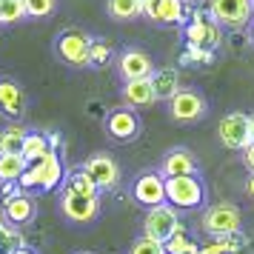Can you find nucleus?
<instances>
[{
    "mask_svg": "<svg viewBox=\"0 0 254 254\" xmlns=\"http://www.w3.org/2000/svg\"><path fill=\"white\" fill-rule=\"evenodd\" d=\"M117 66V77L123 83H131V80H146V77H151L154 74V60H151V55L146 52V49L140 46H126L120 55H117L115 60Z\"/></svg>",
    "mask_w": 254,
    "mask_h": 254,
    "instance_id": "11",
    "label": "nucleus"
},
{
    "mask_svg": "<svg viewBox=\"0 0 254 254\" xmlns=\"http://www.w3.org/2000/svg\"><path fill=\"white\" fill-rule=\"evenodd\" d=\"M6 229H9V223H6V220L0 217V234H3V231H6Z\"/></svg>",
    "mask_w": 254,
    "mask_h": 254,
    "instance_id": "38",
    "label": "nucleus"
},
{
    "mask_svg": "<svg viewBox=\"0 0 254 254\" xmlns=\"http://www.w3.org/2000/svg\"><path fill=\"white\" fill-rule=\"evenodd\" d=\"M80 169L92 177L94 186H97L100 191H115L117 186H120V180H123L120 163H117L109 151H94V154H89V157L80 163Z\"/></svg>",
    "mask_w": 254,
    "mask_h": 254,
    "instance_id": "9",
    "label": "nucleus"
},
{
    "mask_svg": "<svg viewBox=\"0 0 254 254\" xmlns=\"http://www.w3.org/2000/svg\"><path fill=\"white\" fill-rule=\"evenodd\" d=\"M240 160H243V166H246V172L254 174V143H249V146L240 151Z\"/></svg>",
    "mask_w": 254,
    "mask_h": 254,
    "instance_id": "33",
    "label": "nucleus"
},
{
    "mask_svg": "<svg viewBox=\"0 0 254 254\" xmlns=\"http://www.w3.org/2000/svg\"><path fill=\"white\" fill-rule=\"evenodd\" d=\"M151 86H154V94H157V103H169L174 94L183 89V86H180V69H174V66H160V69H154Z\"/></svg>",
    "mask_w": 254,
    "mask_h": 254,
    "instance_id": "20",
    "label": "nucleus"
},
{
    "mask_svg": "<svg viewBox=\"0 0 254 254\" xmlns=\"http://www.w3.org/2000/svg\"><path fill=\"white\" fill-rule=\"evenodd\" d=\"M106 12L117 23H128L134 17H143V0H106Z\"/></svg>",
    "mask_w": 254,
    "mask_h": 254,
    "instance_id": "22",
    "label": "nucleus"
},
{
    "mask_svg": "<svg viewBox=\"0 0 254 254\" xmlns=\"http://www.w3.org/2000/svg\"><path fill=\"white\" fill-rule=\"evenodd\" d=\"M220 146L229 151H243L252 143V128H249V115L246 112H229L217 123Z\"/></svg>",
    "mask_w": 254,
    "mask_h": 254,
    "instance_id": "12",
    "label": "nucleus"
},
{
    "mask_svg": "<svg viewBox=\"0 0 254 254\" xmlns=\"http://www.w3.org/2000/svg\"><path fill=\"white\" fill-rule=\"evenodd\" d=\"M94 35L80 26H66L55 35V55L69 69H89V52H92Z\"/></svg>",
    "mask_w": 254,
    "mask_h": 254,
    "instance_id": "1",
    "label": "nucleus"
},
{
    "mask_svg": "<svg viewBox=\"0 0 254 254\" xmlns=\"http://www.w3.org/2000/svg\"><path fill=\"white\" fill-rule=\"evenodd\" d=\"M60 206V217L71 223V226H89L100 217V197H80V194H60L58 200Z\"/></svg>",
    "mask_w": 254,
    "mask_h": 254,
    "instance_id": "13",
    "label": "nucleus"
},
{
    "mask_svg": "<svg viewBox=\"0 0 254 254\" xmlns=\"http://www.w3.org/2000/svg\"><path fill=\"white\" fill-rule=\"evenodd\" d=\"M157 172L169 180V177H189V174H203L200 169V160H197V154L191 149H186V146H174L169 149L166 154L160 157V166H157Z\"/></svg>",
    "mask_w": 254,
    "mask_h": 254,
    "instance_id": "16",
    "label": "nucleus"
},
{
    "mask_svg": "<svg viewBox=\"0 0 254 254\" xmlns=\"http://www.w3.org/2000/svg\"><path fill=\"white\" fill-rule=\"evenodd\" d=\"M77 254H89V252H77Z\"/></svg>",
    "mask_w": 254,
    "mask_h": 254,
    "instance_id": "42",
    "label": "nucleus"
},
{
    "mask_svg": "<svg viewBox=\"0 0 254 254\" xmlns=\"http://www.w3.org/2000/svg\"><path fill=\"white\" fill-rule=\"evenodd\" d=\"M249 128H252V143H254V112L249 115Z\"/></svg>",
    "mask_w": 254,
    "mask_h": 254,
    "instance_id": "37",
    "label": "nucleus"
},
{
    "mask_svg": "<svg viewBox=\"0 0 254 254\" xmlns=\"http://www.w3.org/2000/svg\"><path fill=\"white\" fill-rule=\"evenodd\" d=\"M191 9L183 0H143V17L154 26H180L189 23Z\"/></svg>",
    "mask_w": 254,
    "mask_h": 254,
    "instance_id": "14",
    "label": "nucleus"
},
{
    "mask_svg": "<svg viewBox=\"0 0 254 254\" xmlns=\"http://www.w3.org/2000/svg\"><path fill=\"white\" fill-rule=\"evenodd\" d=\"M166 203L172 208H203L208 203V189L203 174H189V177H169L166 180Z\"/></svg>",
    "mask_w": 254,
    "mask_h": 254,
    "instance_id": "2",
    "label": "nucleus"
},
{
    "mask_svg": "<svg viewBox=\"0 0 254 254\" xmlns=\"http://www.w3.org/2000/svg\"><path fill=\"white\" fill-rule=\"evenodd\" d=\"M217 58V52H208V49H197V46H186L180 55V66H211Z\"/></svg>",
    "mask_w": 254,
    "mask_h": 254,
    "instance_id": "29",
    "label": "nucleus"
},
{
    "mask_svg": "<svg viewBox=\"0 0 254 254\" xmlns=\"http://www.w3.org/2000/svg\"><path fill=\"white\" fill-rule=\"evenodd\" d=\"M180 229H183V226H180V214H177V208H172L169 203L149 208L146 217H143V237H149V240H154V243H166Z\"/></svg>",
    "mask_w": 254,
    "mask_h": 254,
    "instance_id": "10",
    "label": "nucleus"
},
{
    "mask_svg": "<svg viewBox=\"0 0 254 254\" xmlns=\"http://www.w3.org/2000/svg\"><path fill=\"white\" fill-rule=\"evenodd\" d=\"M29 134V128L20 123H9L0 128V154H20L23 151V140Z\"/></svg>",
    "mask_w": 254,
    "mask_h": 254,
    "instance_id": "24",
    "label": "nucleus"
},
{
    "mask_svg": "<svg viewBox=\"0 0 254 254\" xmlns=\"http://www.w3.org/2000/svg\"><path fill=\"white\" fill-rule=\"evenodd\" d=\"M183 40H186V46L217 52L223 46V26L208 12H203V9H191L189 23L183 26Z\"/></svg>",
    "mask_w": 254,
    "mask_h": 254,
    "instance_id": "4",
    "label": "nucleus"
},
{
    "mask_svg": "<svg viewBox=\"0 0 254 254\" xmlns=\"http://www.w3.org/2000/svg\"><path fill=\"white\" fill-rule=\"evenodd\" d=\"M203 231L214 240L243 231V211L234 203H214L203 211Z\"/></svg>",
    "mask_w": 254,
    "mask_h": 254,
    "instance_id": "5",
    "label": "nucleus"
},
{
    "mask_svg": "<svg viewBox=\"0 0 254 254\" xmlns=\"http://www.w3.org/2000/svg\"><path fill=\"white\" fill-rule=\"evenodd\" d=\"M60 194H80V197H100V189L94 186V180L89 174L83 172L80 166L77 169H71L66 174V180L60 186Z\"/></svg>",
    "mask_w": 254,
    "mask_h": 254,
    "instance_id": "21",
    "label": "nucleus"
},
{
    "mask_svg": "<svg viewBox=\"0 0 254 254\" xmlns=\"http://www.w3.org/2000/svg\"><path fill=\"white\" fill-rule=\"evenodd\" d=\"M0 217H3V200H0Z\"/></svg>",
    "mask_w": 254,
    "mask_h": 254,
    "instance_id": "40",
    "label": "nucleus"
},
{
    "mask_svg": "<svg viewBox=\"0 0 254 254\" xmlns=\"http://www.w3.org/2000/svg\"><path fill=\"white\" fill-rule=\"evenodd\" d=\"M166 106H169V117H172L174 123H180V126L200 123L208 115V100L197 89H189V86H183Z\"/></svg>",
    "mask_w": 254,
    "mask_h": 254,
    "instance_id": "7",
    "label": "nucleus"
},
{
    "mask_svg": "<svg viewBox=\"0 0 254 254\" xmlns=\"http://www.w3.org/2000/svg\"><path fill=\"white\" fill-rule=\"evenodd\" d=\"M37 214V203L32 194H26V191H17L14 197L9 200H3V220L12 226V229H23L29 226Z\"/></svg>",
    "mask_w": 254,
    "mask_h": 254,
    "instance_id": "18",
    "label": "nucleus"
},
{
    "mask_svg": "<svg viewBox=\"0 0 254 254\" xmlns=\"http://www.w3.org/2000/svg\"><path fill=\"white\" fill-rule=\"evenodd\" d=\"M131 197L134 203L143 206L146 211L154 206H163L166 203V177H163L157 169H149V172L137 174V180L131 186Z\"/></svg>",
    "mask_w": 254,
    "mask_h": 254,
    "instance_id": "15",
    "label": "nucleus"
},
{
    "mask_svg": "<svg viewBox=\"0 0 254 254\" xmlns=\"http://www.w3.org/2000/svg\"><path fill=\"white\" fill-rule=\"evenodd\" d=\"M128 254H166V249H163V243H154L149 237H137L131 243Z\"/></svg>",
    "mask_w": 254,
    "mask_h": 254,
    "instance_id": "31",
    "label": "nucleus"
},
{
    "mask_svg": "<svg viewBox=\"0 0 254 254\" xmlns=\"http://www.w3.org/2000/svg\"><path fill=\"white\" fill-rule=\"evenodd\" d=\"M200 254H231V249H229L226 240H214V237H211V243L200 246Z\"/></svg>",
    "mask_w": 254,
    "mask_h": 254,
    "instance_id": "32",
    "label": "nucleus"
},
{
    "mask_svg": "<svg viewBox=\"0 0 254 254\" xmlns=\"http://www.w3.org/2000/svg\"><path fill=\"white\" fill-rule=\"evenodd\" d=\"M23 6L26 17H32V20H43L58 12V0H23Z\"/></svg>",
    "mask_w": 254,
    "mask_h": 254,
    "instance_id": "30",
    "label": "nucleus"
},
{
    "mask_svg": "<svg viewBox=\"0 0 254 254\" xmlns=\"http://www.w3.org/2000/svg\"><path fill=\"white\" fill-rule=\"evenodd\" d=\"M12 254H37L35 249H29V246H23V249H17V252H12Z\"/></svg>",
    "mask_w": 254,
    "mask_h": 254,
    "instance_id": "35",
    "label": "nucleus"
},
{
    "mask_svg": "<svg viewBox=\"0 0 254 254\" xmlns=\"http://www.w3.org/2000/svg\"><path fill=\"white\" fill-rule=\"evenodd\" d=\"M249 43H252V49H254V20H252V26H249Z\"/></svg>",
    "mask_w": 254,
    "mask_h": 254,
    "instance_id": "36",
    "label": "nucleus"
},
{
    "mask_svg": "<svg viewBox=\"0 0 254 254\" xmlns=\"http://www.w3.org/2000/svg\"><path fill=\"white\" fill-rule=\"evenodd\" d=\"M29 169L23 154H0V183H17L20 174Z\"/></svg>",
    "mask_w": 254,
    "mask_h": 254,
    "instance_id": "26",
    "label": "nucleus"
},
{
    "mask_svg": "<svg viewBox=\"0 0 254 254\" xmlns=\"http://www.w3.org/2000/svg\"><path fill=\"white\" fill-rule=\"evenodd\" d=\"M120 97H123V106L128 109H149V106L157 103V94H154V86H151V77L146 80H131L120 86Z\"/></svg>",
    "mask_w": 254,
    "mask_h": 254,
    "instance_id": "19",
    "label": "nucleus"
},
{
    "mask_svg": "<svg viewBox=\"0 0 254 254\" xmlns=\"http://www.w3.org/2000/svg\"><path fill=\"white\" fill-rule=\"evenodd\" d=\"M29 109L26 89L14 77H0V115L6 120H20Z\"/></svg>",
    "mask_w": 254,
    "mask_h": 254,
    "instance_id": "17",
    "label": "nucleus"
},
{
    "mask_svg": "<svg viewBox=\"0 0 254 254\" xmlns=\"http://www.w3.org/2000/svg\"><path fill=\"white\" fill-rule=\"evenodd\" d=\"M252 14H254V0H252Z\"/></svg>",
    "mask_w": 254,
    "mask_h": 254,
    "instance_id": "41",
    "label": "nucleus"
},
{
    "mask_svg": "<svg viewBox=\"0 0 254 254\" xmlns=\"http://www.w3.org/2000/svg\"><path fill=\"white\" fill-rule=\"evenodd\" d=\"M66 180V169H63V160H60L58 151H49L43 160L29 163V169L20 174L17 186L23 191H32V189H40V191H55L60 189Z\"/></svg>",
    "mask_w": 254,
    "mask_h": 254,
    "instance_id": "3",
    "label": "nucleus"
},
{
    "mask_svg": "<svg viewBox=\"0 0 254 254\" xmlns=\"http://www.w3.org/2000/svg\"><path fill=\"white\" fill-rule=\"evenodd\" d=\"M246 194L254 200V174H249V180H246Z\"/></svg>",
    "mask_w": 254,
    "mask_h": 254,
    "instance_id": "34",
    "label": "nucleus"
},
{
    "mask_svg": "<svg viewBox=\"0 0 254 254\" xmlns=\"http://www.w3.org/2000/svg\"><path fill=\"white\" fill-rule=\"evenodd\" d=\"M49 134L46 131H35V128H29V134H26V140H23V160L26 163H37V160H43L49 154Z\"/></svg>",
    "mask_w": 254,
    "mask_h": 254,
    "instance_id": "23",
    "label": "nucleus"
},
{
    "mask_svg": "<svg viewBox=\"0 0 254 254\" xmlns=\"http://www.w3.org/2000/svg\"><path fill=\"white\" fill-rule=\"evenodd\" d=\"M20 20H26L23 0H0V29L3 26H14Z\"/></svg>",
    "mask_w": 254,
    "mask_h": 254,
    "instance_id": "28",
    "label": "nucleus"
},
{
    "mask_svg": "<svg viewBox=\"0 0 254 254\" xmlns=\"http://www.w3.org/2000/svg\"><path fill=\"white\" fill-rule=\"evenodd\" d=\"M103 131L106 137L115 140V143H134L143 131V120L134 109L117 106V109H109V115L103 120Z\"/></svg>",
    "mask_w": 254,
    "mask_h": 254,
    "instance_id": "8",
    "label": "nucleus"
},
{
    "mask_svg": "<svg viewBox=\"0 0 254 254\" xmlns=\"http://www.w3.org/2000/svg\"><path fill=\"white\" fill-rule=\"evenodd\" d=\"M112 60H117L112 40H106V37L97 35L92 40V52H89V69H106Z\"/></svg>",
    "mask_w": 254,
    "mask_h": 254,
    "instance_id": "25",
    "label": "nucleus"
},
{
    "mask_svg": "<svg viewBox=\"0 0 254 254\" xmlns=\"http://www.w3.org/2000/svg\"><path fill=\"white\" fill-rule=\"evenodd\" d=\"M183 3H186V6H191V3H197V0H183Z\"/></svg>",
    "mask_w": 254,
    "mask_h": 254,
    "instance_id": "39",
    "label": "nucleus"
},
{
    "mask_svg": "<svg viewBox=\"0 0 254 254\" xmlns=\"http://www.w3.org/2000/svg\"><path fill=\"white\" fill-rule=\"evenodd\" d=\"M163 249H166V254H200V246L186 234V229H180L174 237H169L163 243Z\"/></svg>",
    "mask_w": 254,
    "mask_h": 254,
    "instance_id": "27",
    "label": "nucleus"
},
{
    "mask_svg": "<svg viewBox=\"0 0 254 254\" xmlns=\"http://www.w3.org/2000/svg\"><path fill=\"white\" fill-rule=\"evenodd\" d=\"M206 12L229 32H243L252 26V0H206Z\"/></svg>",
    "mask_w": 254,
    "mask_h": 254,
    "instance_id": "6",
    "label": "nucleus"
}]
</instances>
